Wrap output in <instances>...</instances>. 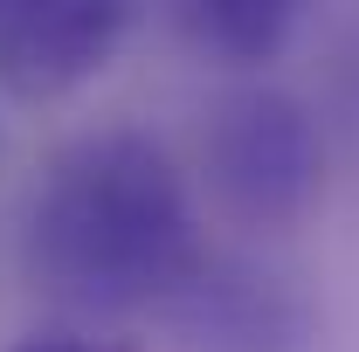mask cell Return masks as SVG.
Instances as JSON below:
<instances>
[{"label":"cell","instance_id":"cell-1","mask_svg":"<svg viewBox=\"0 0 359 352\" xmlns=\"http://www.w3.org/2000/svg\"><path fill=\"white\" fill-rule=\"evenodd\" d=\"M28 276L76 311L166 304L201 269V228L180 166L145 132H90L28 201Z\"/></svg>","mask_w":359,"mask_h":352},{"label":"cell","instance_id":"cell-2","mask_svg":"<svg viewBox=\"0 0 359 352\" xmlns=\"http://www.w3.org/2000/svg\"><path fill=\"white\" fill-rule=\"evenodd\" d=\"M201 159H208L215 201L249 228H290L297 215H311L318 187H325L318 118L290 90H269V83L235 90L215 104Z\"/></svg>","mask_w":359,"mask_h":352},{"label":"cell","instance_id":"cell-3","mask_svg":"<svg viewBox=\"0 0 359 352\" xmlns=\"http://www.w3.org/2000/svg\"><path fill=\"white\" fill-rule=\"evenodd\" d=\"M145 0H14L0 14V83L28 104L90 83L132 35Z\"/></svg>","mask_w":359,"mask_h":352},{"label":"cell","instance_id":"cell-4","mask_svg":"<svg viewBox=\"0 0 359 352\" xmlns=\"http://www.w3.org/2000/svg\"><path fill=\"white\" fill-rule=\"evenodd\" d=\"M159 311L187 352H297L311 332V304L283 276L235 256H201Z\"/></svg>","mask_w":359,"mask_h":352},{"label":"cell","instance_id":"cell-5","mask_svg":"<svg viewBox=\"0 0 359 352\" xmlns=\"http://www.w3.org/2000/svg\"><path fill=\"white\" fill-rule=\"evenodd\" d=\"M166 7H173L180 35L208 62H228V69L276 62L297 35V14H304V0H166Z\"/></svg>","mask_w":359,"mask_h":352},{"label":"cell","instance_id":"cell-6","mask_svg":"<svg viewBox=\"0 0 359 352\" xmlns=\"http://www.w3.org/2000/svg\"><path fill=\"white\" fill-rule=\"evenodd\" d=\"M7 352H132V346L125 339H83V332H35V339H21Z\"/></svg>","mask_w":359,"mask_h":352},{"label":"cell","instance_id":"cell-7","mask_svg":"<svg viewBox=\"0 0 359 352\" xmlns=\"http://www.w3.org/2000/svg\"><path fill=\"white\" fill-rule=\"evenodd\" d=\"M7 7H14V0H0V14H7Z\"/></svg>","mask_w":359,"mask_h":352}]
</instances>
